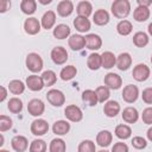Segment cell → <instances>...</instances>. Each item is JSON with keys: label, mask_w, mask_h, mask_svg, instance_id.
Listing matches in <instances>:
<instances>
[{"label": "cell", "mask_w": 152, "mask_h": 152, "mask_svg": "<svg viewBox=\"0 0 152 152\" xmlns=\"http://www.w3.org/2000/svg\"><path fill=\"white\" fill-rule=\"evenodd\" d=\"M131 12V4L128 0H115L112 4V13L119 19L126 18Z\"/></svg>", "instance_id": "obj_1"}, {"label": "cell", "mask_w": 152, "mask_h": 152, "mask_svg": "<svg viewBox=\"0 0 152 152\" xmlns=\"http://www.w3.org/2000/svg\"><path fill=\"white\" fill-rule=\"evenodd\" d=\"M68 44L69 46L74 50V51H78V50H82L84 46H86V39L81 34H72L69 40H68Z\"/></svg>", "instance_id": "obj_15"}, {"label": "cell", "mask_w": 152, "mask_h": 152, "mask_svg": "<svg viewBox=\"0 0 152 152\" xmlns=\"http://www.w3.org/2000/svg\"><path fill=\"white\" fill-rule=\"evenodd\" d=\"M151 4H152V0H138V6L148 7Z\"/></svg>", "instance_id": "obj_49"}, {"label": "cell", "mask_w": 152, "mask_h": 152, "mask_svg": "<svg viewBox=\"0 0 152 152\" xmlns=\"http://www.w3.org/2000/svg\"><path fill=\"white\" fill-rule=\"evenodd\" d=\"M133 17L137 21L141 23V21H145L148 19L150 17V10L148 7H142V6H138L134 12H133Z\"/></svg>", "instance_id": "obj_28"}, {"label": "cell", "mask_w": 152, "mask_h": 152, "mask_svg": "<svg viewBox=\"0 0 152 152\" xmlns=\"http://www.w3.org/2000/svg\"><path fill=\"white\" fill-rule=\"evenodd\" d=\"M26 66L32 72H39L43 69V59H42V57L36 52L28 53L27 57H26Z\"/></svg>", "instance_id": "obj_2"}, {"label": "cell", "mask_w": 152, "mask_h": 152, "mask_svg": "<svg viewBox=\"0 0 152 152\" xmlns=\"http://www.w3.org/2000/svg\"><path fill=\"white\" fill-rule=\"evenodd\" d=\"M103 82H104L106 87L109 88V89H119L121 87V84H122L121 77L115 72H108L104 76Z\"/></svg>", "instance_id": "obj_10"}, {"label": "cell", "mask_w": 152, "mask_h": 152, "mask_svg": "<svg viewBox=\"0 0 152 152\" xmlns=\"http://www.w3.org/2000/svg\"><path fill=\"white\" fill-rule=\"evenodd\" d=\"M74 11V4L70 0H63L57 5V12L61 17H68Z\"/></svg>", "instance_id": "obj_19"}, {"label": "cell", "mask_w": 152, "mask_h": 152, "mask_svg": "<svg viewBox=\"0 0 152 152\" xmlns=\"http://www.w3.org/2000/svg\"><path fill=\"white\" fill-rule=\"evenodd\" d=\"M151 63H152V56H151Z\"/></svg>", "instance_id": "obj_56"}, {"label": "cell", "mask_w": 152, "mask_h": 152, "mask_svg": "<svg viewBox=\"0 0 152 152\" xmlns=\"http://www.w3.org/2000/svg\"><path fill=\"white\" fill-rule=\"evenodd\" d=\"M64 115L66 116L68 120H70L72 122H78L83 118V113H82L81 108L75 106V104L66 106V108L64 109Z\"/></svg>", "instance_id": "obj_5"}, {"label": "cell", "mask_w": 152, "mask_h": 152, "mask_svg": "<svg viewBox=\"0 0 152 152\" xmlns=\"http://www.w3.org/2000/svg\"><path fill=\"white\" fill-rule=\"evenodd\" d=\"M132 28H133L132 27V23L128 21V20H125V19L119 21L118 25H116V31L121 36H128L132 32Z\"/></svg>", "instance_id": "obj_33"}, {"label": "cell", "mask_w": 152, "mask_h": 152, "mask_svg": "<svg viewBox=\"0 0 152 152\" xmlns=\"http://www.w3.org/2000/svg\"><path fill=\"white\" fill-rule=\"evenodd\" d=\"M87 65L90 70H97L102 66V63H101V55L94 52V53H90L88 59H87Z\"/></svg>", "instance_id": "obj_27"}, {"label": "cell", "mask_w": 152, "mask_h": 152, "mask_svg": "<svg viewBox=\"0 0 152 152\" xmlns=\"http://www.w3.org/2000/svg\"><path fill=\"white\" fill-rule=\"evenodd\" d=\"M24 28L25 32L28 34H37L40 31V23L37 18H27L24 23Z\"/></svg>", "instance_id": "obj_13"}, {"label": "cell", "mask_w": 152, "mask_h": 152, "mask_svg": "<svg viewBox=\"0 0 152 152\" xmlns=\"http://www.w3.org/2000/svg\"><path fill=\"white\" fill-rule=\"evenodd\" d=\"M112 152H128V146L125 142H115L112 147Z\"/></svg>", "instance_id": "obj_47"}, {"label": "cell", "mask_w": 152, "mask_h": 152, "mask_svg": "<svg viewBox=\"0 0 152 152\" xmlns=\"http://www.w3.org/2000/svg\"><path fill=\"white\" fill-rule=\"evenodd\" d=\"M148 33H150V34L152 36V23H151V24L148 25Z\"/></svg>", "instance_id": "obj_53"}, {"label": "cell", "mask_w": 152, "mask_h": 152, "mask_svg": "<svg viewBox=\"0 0 152 152\" xmlns=\"http://www.w3.org/2000/svg\"><path fill=\"white\" fill-rule=\"evenodd\" d=\"M46 142L42 139H34L30 144V152H46Z\"/></svg>", "instance_id": "obj_39"}, {"label": "cell", "mask_w": 152, "mask_h": 152, "mask_svg": "<svg viewBox=\"0 0 152 152\" xmlns=\"http://www.w3.org/2000/svg\"><path fill=\"white\" fill-rule=\"evenodd\" d=\"M103 112L108 118H115L120 112V104L114 100L108 101V102L104 103Z\"/></svg>", "instance_id": "obj_17"}, {"label": "cell", "mask_w": 152, "mask_h": 152, "mask_svg": "<svg viewBox=\"0 0 152 152\" xmlns=\"http://www.w3.org/2000/svg\"><path fill=\"white\" fill-rule=\"evenodd\" d=\"M39 2H40V4H43V5H45V4H50V2H51V0H49V1H46V0H39Z\"/></svg>", "instance_id": "obj_52"}, {"label": "cell", "mask_w": 152, "mask_h": 152, "mask_svg": "<svg viewBox=\"0 0 152 152\" xmlns=\"http://www.w3.org/2000/svg\"><path fill=\"white\" fill-rule=\"evenodd\" d=\"M95 93H96V96H97L99 102H104V101H107V100L109 99V95H110L109 88H107L106 86L97 87L96 90H95Z\"/></svg>", "instance_id": "obj_41"}, {"label": "cell", "mask_w": 152, "mask_h": 152, "mask_svg": "<svg viewBox=\"0 0 152 152\" xmlns=\"http://www.w3.org/2000/svg\"><path fill=\"white\" fill-rule=\"evenodd\" d=\"M20 8L25 14H33L37 8V2L34 0H23L20 2Z\"/></svg>", "instance_id": "obj_35"}, {"label": "cell", "mask_w": 152, "mask_h": 152, "mask_svg": "<svg viewBox=\"0 0 152 152\" xmlns=\"http://www.w3.org/2000/svg\"><path fill=\"white\" fill-rule=\"evenodd\" d=\"M7 108H8V110H10L11 113L18 114V113H20L21 109H23V102H21V100L18 99V97H12V99H10V101H8Z\"/></svg>", "instance_id": "obj_37"}, {"label": "cell", "mask_w": 152, "mask_h": 152, "mask_svg": "<svg viewBox=\"0 0 152 152\" xmlns=\"http://www.w3.org/2000/svg\"><path fill=\"white\" fill-rule=\"evenodd\" d=\"M139 97V89L134 84H128L122 90V99L127 103H133Z\"/></svg>", "instance_id": "obj_4"}, {"label": "cell", "mask_w": 152, "mask_h": 152, "mask_svg": "<svg viewBox=\"0 0 152 152\" xmlns=\"http://www.w3.org/2000/svg\"><path fill=\"white\" fill-rule=\"evenodd\" d=\"M74 26L77 31L80 32H88L90 30V21L88 18H84V17H76L75 20H74Z\"/></svg>", "instance_id": "obj_24"}, {"label": "cell", "mask_w": 152, "mask_h": 152, "mask_svg": "<svg viewBox=\"0 0 152 152\" xmlns=\"http://www.w3.org/2000/svg\"><path fill=\"white\" fill-rule=\"evenodd\" d=\"M7 96V90L5 87H1V96H0V102H2Z\"/></svg>", "instance_id": "obj_50"}, {"label": "cell", "mask_w": 152, "mask_h": 152, "mask_svg": "<svg viewBox=\"0 0 152 152\" xmlns=\"http://www.w3.org/2000/svg\"><path fill=\"white\" fill-rule=\"evenodd\" d=\"M147 139L150 140V141H152V127H150L148 128V131H147Z\"/></svg>", "instance_id": "obj_51"}, {"label": "cell", "mask_w": 152, "mask_h": 152, "mask_svg": "<svg viewBox=\"0 0 152 152\" xmlns=\"http://www.w3.org/2000/svg\"><path fill=\"white\" fill-rule=\"evenodd\" d=\"M133 43L138 48H144L148 44V36L145 32H137L133 36Z\"/></svg>", "instance_id": "obj_38"}, {"label": "cell", "mask_w": 152, "mask_h": 152, "mask_svg": "<svg viewBox=\"0 0 152 152\" xmlns=\"http://www.w3.org/2000/svg\"><path fill=\"white\" fill-rule=\"evenodd\" d=\"M8 90L14 95H20L25 90V84L20 80H13L8 83Z\"/></svg>", "instance_id": "obj_32"}, {"label": "cell", "mask_w": 152, "mask_h": 152, "mask_svg": "<svg viewBox=\"0 0 152 152\" xmlns=\"http://www.w3.org/2000/svg\"><path fill=\"white\" fill-rule=\"evenodd\" d=\"M77 151L78 152H96L95 144L91 140H83L80 142Z\"/></svg>", "instance_id": "obj_42"}, {"label": "cell", "mask_w": 152, "mask_h": 152, "mask_svg": "<svg viewBox=\"0 0 152 152\" xmlns=\"http://www.w3.org/2000/svg\"><path fill=\"white\" fill-rule=\"evenodd\" d=\"M70 34V27L65 24H58L55 28H53V36L57 39H64L68 38Z\"/></svg>", "instance_id": "obj_29"}, {"label": "cell", "mask_w": 152, "mask_h": 152, "mask_svg": "<svg viewBox=\"0 0 152 152\" xmlns=\"http://www.w3.org/2000/svg\"><path fill=\"white\" fill-rule=\"evenodd\" d=\"M76 11H77L78 17L88 18L93 12V6L89 1H81V2H78L77 7H76Z\"/></svg>", "instance_id": "obj_25"}, {"label": "cell", "mask_w": 152, "mask_h": 152, "mask_svg": "<svg viewBox=\"0 0 152 152\" xmlns=\"http://www.w3.org/2000/svg\"><path fill=\"white\" fill-rule=\"evenodd\" d=\"M101 63H102V68L110 69L114 65H116V57L114 56L113 52L104 51L103 53H101Z\"/></svg>", "instance_id": "obj_20"}, {"label": "cell", "mask_w": 152, "mask_h": 152, "mask_svg": "<svg viewBox=\"0 0 152 152\" xmlns=\"http://www.w3.org/2000/svg\"><path fill=\"white\" fill-rule=\"evenodd\" d=\"M141 119L145 124L147 125H152V107H147L142 110L141 114Z\"/></svg>", "instance_id": "obj_45"}, {"label": "cell", "mask_w": 152, "mask_h": 152, "mask_svg": "<svg viewBox=\"0 0 152 152\" xmlns=\"http://www.w3.org/2000/svg\"><path fill=\"white\" fill-rule=\"evenodd\" d=\"M42 78H43V82H44V86H53L57 81V76L56 74L52 71V70H46L42 74Z\"/></svg>", "instance_id": "obj_40"}, {"label": "cell", "mask_w": 152, "mask_h": 152, "mask_svg": "<svg viewBox=\"0 0 152 152\" xmlns=\"http://www.w3.org/2000/svg\"><path fill=\"white\" fill-rule=\"evenodd\" d=\"M76 74H77L76 66H74V65H66V66H64V68L61 70L59 76H61V78H62L63 81H69V80L74 78V77L76 76Z\"/></svg>", "instance_id": "obj_31"}, {"label": "cell", "mask_w": 152, "mask_h": 152, "mask_svg": "<svg viewBox=\"0 0 152 152\" xmlns=\"http://www.w3.org/2000/svg\"><path fill=\"white\" fill-rule=\"evenodd\" d=\"M132 64V57L128 52H122L116 57V66L120 70H127Z\"/></svg>", "instance_id": "obj_16"}, {"label": "cell", "mask_w": 152, "mask_h": 152, "mask_svg": "<svg viewBox=\"0 0 152 152\" xmlns=\"http://www.w3.org/2000/svg\"><path fill=\"white\" fill-rule=\"evenodd\" d=\"M113 140V135L109 131H101L97 133L96 135V142L101 146V147H107L110 145Z\"/></svg>", "instance_id": "obj_22"}, {"label": "cell", "mask_w": 152, "mask_h": 152, "mask_svg": "<svg viewBox=\"0 0 152 152\" xmlns=\"http://www.w3.org/2000/svg\"><path fill=\"white\" fill-rule=\"evenodd\" d=\"M84 39H86V46L90 50H99L102 45V39L99 34L89 33L84 37Z\"/></svg>", "instance_id": "obj_14"}, {"label": "cell", "mask_w": 152, "mask_h": 152, "mask_svg": "<svg viewBox=\"0 0 152 152\" xmlns=\"http://www.w3.org/2000/svg\"><path fill=\"white\" fill-rule=\"evenodd\" d=\"M49 131V124L44 119H37L31 124V132L34 135H44Z\"/></svg>", "instance_id": "obj_9"}, {"label": "cell", "mask_w": 152, "mask_h": 152, "mask_svg": "<svg viewBox=\"0 0 152 152\" xmlns=\"http://www.w3.org/2000/svg\"><path fill=\"white\" fill-rule=\"evenodd\" d=\"M0 152H8V151H6V150H1Z\"/></svg>", "instance_id": "obj_55"}, {"label": "cell", "mask_w": 152, "mask_h": 152, "mask_svg": "<svg viewBox=\"0 0 152 152\" xmlns=\"http://www.w3.org/2000/svg\"><path fill=\"white\" fill-rule=\"evenodd\" d=\"M150 76V68L146 64H137L133 69V77L138 82H144Z\"/></svg>", "instance_id": "obj_8"}, {"label": "cell", "mask_w": 152, "mask_h": 152, "mask_svg": "<svg viewBox=\"0 0 152 152\" xmlns=\"http://www.w3.org/2000/svg\"><path fill=\"white\" fill-rule=\"evenodd\" d=\"M139 119V113L134 107H126L122 112V120L127 124H134Z\"/></svg>", "instance_id": "obj_18"}, {"label": "cell", "mask_w": 152, "mask_h": 152, "mask_svg": "<svg viewBox=\"0 0 152 152\" xmlns=\"http://www.w3.org/2000/svg\"><path fill=\"white\" fill-rule=\"evenodd\" d=\"M132 145L137 150H141V148H145L147 146V142L142 137H134L132 139Z\"/></svg>", "instance_id": "obj_44"}, {"label": "cell", "mask_w": 152, "mask_h": 152, "mask_svg": "<svg viewBox=\"0 0 152 152\" xmlns=\"http://www.w3.org/2000/svg\"><path fill=\"white\" fill-rule=\"evenodd\" d=\"M11 145L15 152H24L28 147V141L24 135H15L12 138Z\"/></svg>", "instance_id": "obj_12"}, {"label": "cell", "mask_w": 152, "mask_h": 152, "mask_svg": "<svg viewBox=\"0 0 152 152\" xmlns=\"http://www.w3.org/2000/svg\"><path fill=\"white\" fill-rule=\"evenodd\" d=\"M56 23V14L53 11H48L43 14L42 17V26L45 28V30H49Z\"/></svg>", "instance_id": "obj_26"}, {"label": "cell", "mask_w": 152, "mask_h": 152, "mask_svg": "<svg viewBox=\"0 0 152 152\" xmlns=\"http://www.w3.org/2000/svg\"><path fill=\"white\" fill-rule=\"evenodd\" d=\"M52 131L56 135H64L70 131V124L65 120H58L53 124Z\"/></svg>", "instance_id": "obj_21"}, {"label": "cell", "mask_w": 152, "mask_h": 152, "mask_svg": "<svg viewBox=\"0 0 152 152\" xmlns=\"http://www.w3.org/2000/svg\"><path fill=\"white\" fill-rule=\"evenodd\" d=\"M93 20L96 25H100V26L106 25L109 21V13L106 10H97L93 15Z\"/></svg>", "instance_id": "obj_23"}, {"label": "cell", "mask_w": 152, "mask_h": 152, "mask_svg": "<svg viewBox=\"0 0 152 152\" xmlns=\"http://www.w3.org/2000/svg\"><path fill=\"white\" fill-rule=\"evenodd\" d=\"M12 127V119L6 115L0 116V132H5Z\"/></svg>", "instance_id": "obj_43"}, {"label": "cell", "mask_w": 152, "mask_h": 152, "mask_svg": "<svg viewBox=\"0 0 152 152\" xmlns=\"http://www.w3.org/2000/svg\"><path fill=\"white\" fill-rule=\"evenodd\" d=\"M26 86L28 87L30 90L32 91H39L43 89L44 87V82L42 76H37V75H31L26 78Z\"/></svg>", "instance_id": "obj_11"}, {"label": "cell", "mask_w": 152, "mask_h": 152, "mask_svg": "<svg viewBox=\"0 0 152 152\" xmlns=\"http://www.w3.org/2000/svg\"><path fill=\"white\" fill-rule=\"evenodd\" d=\"M82 100H83L86 103H88L89 106H95V104L99 102L95 90H91V89H87V90L83 91V94H82Z\"/></svg>", "instance_id": "obj_36"}, {"label": "cell", "mask_w": 152, "mask_h": 152, "mask_svg": "<svg viewBox=\"0 0 152 152\" xmlns=\"http://www.w3.org/2000/svg\"><path fill=\"white\" fill-rule=\"evenodd\" d=\"M65 150H66V146H65V142L63 139L56 138V139L51 140L50 146H49L50 152H65Z\"/></svg>", "instance_id": "obj_34"}, {"label": "cell", "mask_w": 152, "mask_h": 152, "mask_svg": "<svg viewBox=\"0 0 152 152\" xmlns=\"http://www.w3.org/2000/svg\"><path fill=\"white\" fill-rule=\"evenodd\" d=\"M141 97H142V101L147 104H152V88H146L142 90V94H141Z\"/></svg>", "instance_id": "obj_46"}, {"label": "cell", "mask_w": 152, "mask_h": 152, "mask_svg": "<svg viewBox=\"0 0 152 152\" xmlns=\"http://www.w3.org/2000/svg\"><path fill=\"white\" fill-rule=\"evenodd\" d=\"M99 152H108V151H106V150H101V151H99Z\"/></svg>", "instance_id": "obj_54"}, {"label": "cell", "mask_w": 152, "mask_h": 152, "mask_svg": "<svg viewBox=\"0 0 152 152\" xmlns=\"http://www.w3.org/2000/svg\"><path fill=\"white\" fill-rule=\"evenodd\" d=\"M115 135L119 138V139H128L129 137H131V134H132V129H131V127L129 126H127V125H118L116 127H115Z\"/></svg>", "instance_id": "obj_30"}, {"label": "cell", "mask_w": 152, "mask_h": 152, "mask_svg": "<svg viewBox=\"0 0 152 152\" xmlns=\"http://www.w3.org/2000/svg\"><path fill=\"white\" fill-rule=\"evenodd\" d=\"M27 110L32 116H39L45 110V104L39 99H32L27 104Z\"/></svg>", "instance_id": "obj_6"}, {"label": "cell", "mask_w": 152, "mask_h": 152, "mask_svg": "<svg viewBox=\"0 0 152 152\" xmlns=\"http://www.w3.org/2000/svg\"><path fill=\"white\" fill-rule=\"evenodd\" d=\"M46 99H48L49 103L55 106V107H61L65 102L64 94L58 89H50L48 91V94H46Z\"/></svg>", "instance_id": "obj_3"}, {"label": "cell", "mask_w": 152, "mask_h": 152, "mask_svg": "<svg viewBox=\"0 0 152 152\" xmlns=\"http://www.w3.org/2000/svg\"><path fill=\"white\" fill-rule=\"evenodd\" d=\"M51 59L55 64H64L68 59V52L63 46H56L51 51Z\"/></svg>", "instance_id": "obj_7"}, {"label": "cell", "mask_w": 152, "mask_h": 152, "mask_svg": "<svg viewBox=\"0 0 152 152\" xmlns=\"http://www.w3.org/2000/svg\"><path fill=\"white\" fill-rule=\"evenodd\" d=\"M10 6H11V2H10L8 0H1V1H0V12H1V13L6 12V11L10 8Z\"/></svg>", "instance_id": "obj_48"}]
</instances>
